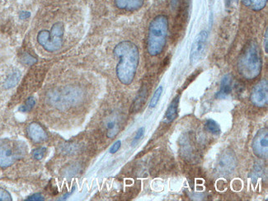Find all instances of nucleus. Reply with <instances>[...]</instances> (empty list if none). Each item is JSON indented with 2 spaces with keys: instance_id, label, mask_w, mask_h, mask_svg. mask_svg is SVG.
I'll return each instance as SVG.
<instances>
[{
  "instance_id": "9",
  "label": "nucleus",
  "mask_w": 268,
  "mask_h": 201,
  "mask_svg": "<svg viewBox=\"0 0 268 201\" xmlns=\"http://www.w3.org/2000/svg\"><path fill=\"white\" fill-rule=\"evenodd\" d=\"M235 167H236V158H235V154L232 152H224L218 160L217 168L220 172L222 173L230 172L235 169Z\"/></svg>"
},
{
  "instance_id": "17",
  "label": "nucleus",
  "mask_w": 268,
  "mask_h": 201,
  "mask_svg": "<svg viewBox=\"0 0 268 201\" xmlns=\"http://www.w3.org/2000/svg\"><path fill=\"white\" fill-rule=\"evenodd\" d=\"M163 91H164V87L160 86L154 92V95L152 97V99H151L150 102H149V107L150 108H154L157 106V104L159 103V99L162 96Z\"/></svg>"
},
{
  "instance_id": "29",
  "label": "nucleus",
  "mask_w": 268,
  "mask_h": 201,
  "mask_svg": "<svg viewBox=\"0 0 268 201\" xmlns=\"http://www.w3.org/2000/svg\"><path fill=\"white\" fill-rule=\"evenodd\" d=\"M29 16H30V14H29V13H23V14H21L20 17H21L22 19H25V18H28Z\"/></svg>"
},
{
  "instance_id": "24",
  "label": "nucleus",
  "mask_w": 268,
  "mask_h": 201,
  "mask_svg": "<svg viewBox=\"0 0 268 201\" xmlns=\"http://www.w3.org/2000/svg\"><path fill=\"white\" fill-rule=\"evenodd\" d=\"M120 146H121V141H120V140L116 141V142L112 144V147L110 148V154H116V153H117V152L120 149Z\"/></svg>"
},
{
  "instance_id": "7",
  "label": "nucleus",
  "mask_w": 268,
  "mask_h": 201,
  "mask_svg": "<svg viewBox=\"0 0 268 201\" xmlns=\"http://www.w3.org/2000/svg\"><path fill=\"white\" fill-rule=\"evenodd\" d=\"M208 42V32L201 31L193 42L190 51L191 64H195L204 56Z\"/></svg>"
},
{
  "instance_id": "19",
  "label": "nucleus",
  "mask_w": 268,
  "mask_h": 201,
  "mask_svg": "<svg viewBox=\"0 0 268 201\" xmlns=\"http://www.w3.org/2000/svg\"><path fill=\"white\" fill-rule=\"evenodd\" d=\"M146 89L144 90L143 92H140L139 94V97L136 98V100H134V104L133 105V107L135 108V110H138L140 108L141 105L144 103V100H145V95H146Z\"/></svg>"
},
{
  "instance_id": "15",
  "label": "nucleus",
  "mask_w": 268,
  "mask_h": 201,
  "mask_svg": "<svg viewBox=\"0 0 268 201\" xmlns=\"http://www.w3.org/2000/svg\"><path fill=\"white\" fill-rule=\"evenodd\" d=\"M20 78H21V73L18 70L14 71L6 79L3 87L5 89H10L12 87H15L19 82Z\"/></svg>"
},
{
  "instance_id": "21",
  "label": "nucleus",
  "mask_w": 268,
  "mask_h": 201,
  "mask_svg": "<svg viewBox=\"0 0 268 201\" xmlns=\"http://www.w3.org/2000/svg\"><path fill=\"white\" fill-rule=\"evenodd\" d=\"M144 134H145V128L144 127H141V128L138 129V131L136 132V134L134 136V139L132 140V145L135 146L137 144V143L140 141V139L144 136Z\"/></svg>"
},
{
  "instance_id": "25",
  "label": "nucleus",
  "mask_w": 268,
  "mask_h": 201,
  "mask_svg": "<svg viewBox=\"0 0 268 201\" xmlns=\"http://www.w3.org/2000/svg\"><path fill=\"white\" fill-rule=\"evenodd\" d=\"M44 200H45V199H44V197H43L40 193H38V194H34L32 196H30L29 198L27 199V201H44Z\"/></svg>"
},
{
  "instance_id": "16",
  "label": "nucleus",
  "mask_w": 268,
  "mask_h": 201,
  "mask_svg": "<svg viewBox=\"0 0 268 201\" xmlns=\"http://www.w3.org/2000/svg\"><path fill=\"white\" fill-rule=\"evenodd\" d=\"M205 127H206V129H207V131H209L211 134H215V135H218V134H221V126L213 119H208L206 121Z\"/></svg>"
},
{
  "instance_id": "28",
  "label": "nucleus",
  "mask_w": 268,
  "mask_h": 201,
  "mask_svg": "<svg viewBox=\"0 0 268 201\" xmlns=\"http://www.w3.org/2000/svg\"><path fill=\"white\" fill-rule=\"evenodd\" d=\"M179 0H171V4L173 9H175L179 5Z\"/></svg>"
},
{
  "instance_id": "22",
  "label": "nucleus",
  "mask_w": 268,
  "mask_h": 201,
  "mask_svg": "<svg viewBox=\"0 0 268 201\" xmlns=\"http://www.w3.org/2000/svg\"><path fill=\"white\" fill-rule=\"evenodd\" d=\"M12 196L9 191L4 190L3 188H0V201H11Z\"/></svg>"
},
{
  "instance_id": "5",
  "label": "nucleus",
  "mask_w": 268,
  "mask_h": 201,
  "mask_svg": "<svg viewBox=\"0 0 268 201\" xmlns=\"http://www.w3.org/2000/svg\"><path fill=\"white\" fill-rule=\"evenodd\" d=\"M26 146L13 140L0 141V168H8L25 155Z\"/></svg>"
},
{
  "instance_id": "11",
  "label": "nucleus",
  "mask_w": 268,
  "mask_h": 201,
  "mask_svg": "<svg viewBox=\"0 0 268 201\" xmlns=\"http://www.w3.org/2000/svg\"><path fill=\"white\" fill-rule=\"evenodd\" d=\"M145 0H114L115 5L119 9L126 11H134L140 9Z\"/></svg>"
},
{
  "instance_id": "4",
  "label": "nucleus",
  "mask_w": 268,
  "mask_h": 201,
  "mask_svg": "<svg viewBox=\"0 0 268 201\" xmlns=\"http://www.w3.org/2000/svg\"><path fill=\"white\" fill-rule=\"evenodd\" d=\"M65 26L61 21L54 23L50 30H42L37 34V40L39 45L50 53H54L64 45Z\"/></svg>"
},
{
  "instance_id": "6",
  "label": "nucleus",
  "mask_w": 268,
  "mask_h": 201,
  "mask_svg": "<svg viewBox=\"0 0 268 201\" xmlns=\"http://www.w3.org/2000/svg\"><path fill=\"white\" fill-rule=\"evenodd\" d=\"M252 148L255 155L263 159H267L268 157V130L267 128L259 129L255 135Z\"/></svg>"
},
{
  "instance_id": "23",
  "label": "nucleus",
  "mask_w": 268,
  "mask_h": 201,
  "mask_svg": "<svg viewBox=\"0 0 268 201\" xmlns=\"http://www.w3.org/2000/svg\"><path fill=\"white\" fill-rule=\"evenodd\" d=\"M23 63H25L26 64L32 65V64H35V63L37 62V59H35L33 56H31V55L25 54L23 57Z\"/></svg>"
},
{
  "instance_id": "3",
  "label": "nucleus",
  "mask_w": 268,
  "mask_h": 201,
  "mask_svg": "<svg viewBox=\"0 0 268 201\" xmlns=\"http://www.w3.org/2000/svg\"><path fill=\"white\" fill-rule=\"evenodd\" d=\"M168 31V17L158 15L151 21L147 37V50L151 56H157L164 49Z\"/></svg>"
},
{
  "instance_id": "18",
  "label": "nucleus",
  "mask_w": 268,
  "mask_h": 201,
  "mask_svg": "<svg viewBox=\"0 0 268 201\" xmlns=\"http://www.w3.org/2000/svg\"><path fill=\"white\" fill-rule=\"evenodd\" d=\"M35 104H36V100L33 98H28L25 104L20 107L19 111L22 112H30L33 108Z\"/></svg>"
},
{
  "instance_id": "26",
  "label": "nucleus",
  "mask_w": 268,
  "mask_h": 201,
  "mask_svg": "<svg viewBox=\"0 0 268 201\" xmlns=\"http://www.w3.org/2000/svg\"><path fill=\"white\" fill-rule=\"evenodd\" d=\"M264 47H265L266 53H268V30H266L265 36H264Z\"/></svg>"
},
{
  "instance_id": "14",
  "label": "nucleus",
  "mask_w": 268,
  "mask_h": 201,
  "mask_svg": "<svg viewBox=\"0 0 268 201\" xmlns=\"http://www.w3.org/2000/svg\"><path fill=\"white\" fill-rule=\"evenodd\" d=\"M243 2L249 9L253 11H260L265 8L268 0H243Z\"/></svg>"
},
{
  "instance_id": "10",
  "label": "nucleus",
  "mask_w": 268,
  "mask_h": 201,
  "mask_svg": "<svg viewBox=\"0 0 268 201\" xmlns=\"http://www.w3.org/2000/svg\"><path fill=\"white\" fill-rule=\"evenodd\" d=\"M28 133L29 137L33 140L34 142H43L47 140L48 134L45 129L42 128L39 124L33 122L28 126Z\"/></svg>"
},
{
  "instance_id": "13",
  "label": "nucleus",
  "mask_w": 268,
  "mask_h": 201,
  "mask_svg": "<svg viewBox=\"0 0 268 201\" xmlns=\"http://www.w3.org/2000/svg\"><path fill=\"white\" fill-rule=\"evenodd\" d=\"M232 76L230 74H226L222 78L221 83V88L220 91L215 94V98L219 99L226 98L231 93L232 91Z\"/></svg>"
},
{
  "instance_id": "1",
  "label": "nucleus",
  "mask_w": 268,
  "mask_h": 201,
  "mask_svg": "<svg viewBox=\"0 0 268 201\" xmlns=\"http://www.w3.org/2000/svg\"><path fill=\"white\" fill-rule=\"evenodd\" d=\"M113 53L119 59L116 70L119 81L124 85H130L134 80L140 62L137 45L133 42L124 41L116 45Z\"/></svg>"
},
{
  "instance_id": "8",
  "label": "nucleus",
  "mask_w": 268,
  "mask_h": 201,
  "mask_svg": "<svg viewBox=\"0 0 268 201\" xmlns=\"http://www.w3.org/2000/svg\"><path fill=\"white\" fill-rule=\"evenodd\" d=\"M252 103L257 107H265L268 103V82L262 79L253 88L250 95Z\"/></svg>"
},
{
  "instance_id": "20",
  "label": "nucleus",
  "mask_w": 268,
  "mask_h": 201,
  "mask_svg": "<svg viewBox=\"0 0 268 201\" xmlns=\"http://www.w3.org/2000/svg\"><path fill=\"white\" fill-rule=\"evenodd\" d=\"M45 152H46V148H43V147L42 148H38L33 151L32 156H33L35 159L41 160L45 156Z\"/></svg>"
},
{
  "instance_id": "12",
  "label": "nucleus",
  "mask_w": 268,
  "mask_h": 201,
  "mask_svg": "<svg viewBox=\"0 0 268 201\" xmlns=\"http://www.w3.org/2000/svg\"><path fill=\"white\" fill-rule=\"evenodd\" d=\"M179 100H180V96L177 95L175 98H173L170 105L168 107V109L165 113L164 119L165 121L167 123H171L173 120H175L178 117L179 115Z\"/></svg>"
},
{
  "instance_id": "2",
  "label": "nucleus",
  "mask_w": 268,
  "mask_h": 201,
  "mask_svg": "<svg viewBox=\"0 0 268 201\" xmlns=\"http://www.w3.org/2000/svg\"><path fill=\"white\" fill-rule=\"evenodd\" d=\"M262 68L263 60L258 45L255 41L249 42L238 58V72L243 78L251 80L260 75Z\"/></svg>"
},
{
  "instance_id": "27",
  "label": "nucleus",
  "mask_w": 268,
  "mask_h": 201,
  "mask_svg": "<svg viewBox=\"0 0 268 201\" xmlns=\"http://www.w3.org/2000/svg\"><path fill=\"white\" fill-rule=\"evenodd\" d=\"M238 0H225V5L227 8H232V7H235L236 5V3H238Z\"/></svg>"
}]
</instances>
